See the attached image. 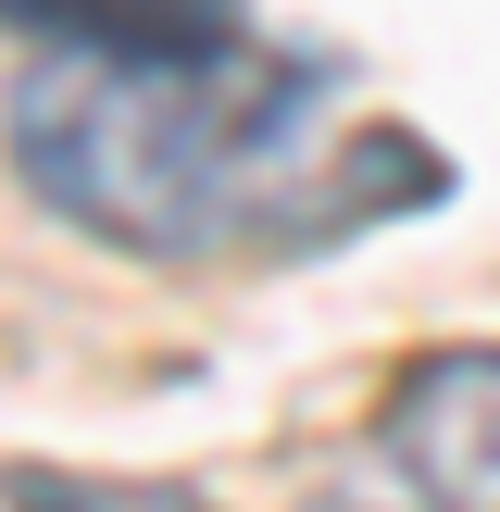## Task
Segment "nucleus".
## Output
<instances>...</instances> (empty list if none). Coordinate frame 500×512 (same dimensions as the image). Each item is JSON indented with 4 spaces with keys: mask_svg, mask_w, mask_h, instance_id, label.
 Masks as SVG:
<instances>
[{
    "mask_svg": "<svg viewBox=\"0 0 500 512\" xmlns=\"http://www.w3.org/2000/svg\"><path fill=\"white\" fill-rule=\"evenodd\" d=\"M325 63L225 50H50L13 88V175L100 250L200 263L288 213Z\"/></svg>",
    "mask_w": 500,
    "mask_h": 512,
    "instance_id": "1",
    "label": "nucleus"
},
{
    "mask_svg": "<svg viewBox=\"0 0 500 512\" xmlns=\"http://www.w3.org/2000/svg\"><path fill=\"white\" fill-rule=\"evenodd\" d=\"M388 463L425 512H500V350H425V363H400Z\"/></svg>",
    "mask_w": 500,
    "mask_h": 512,
    "instance_id": "2",
    "label": "nucleus"
},
{
    "mask_svg": "<svg viewBox=\"0 0 500 512\" xmlns=\"http://www.w3.org/2000/svg\"><path fill=\"white\" fill-rule=\"evenodd\" d=\"M0 25L50 50H225L250 38V0H0Z\"/></svg>",
    "mask_w": 500,
    "mask_h": 512,
    "instance_id": "3",
    "label": "nucleus"
},
{
    "mask_svg": "<svg viewBox=\"0 0 500 512\" xmlns=\"http://www.w3.org/2000/svg\"><path fill=\"white\" fill-rule=\"evenodd\" d=\"M0 500H13V512H200V488H163V475H88V463H0Z\"/></svg>",
    "mask_w": 500,
    "mask_h": 512,
    "instance_id": "4",
    "label": "nucleus"
},
{
    "mask_svg": "<svg viewBox=\"0 0 500 512\" xmlns=\"http://www.w3.org/2000/svg\"><path fill=\"white\" fill-rule=\"evenodd\" d=\"M313 512H375V500H313ZM413 512H425V500H413Z\"/></svg>",
    "mask_w": 500,
    "mask_h": 512,
    "instance_id": "5",
    "label": "nucleus"
}]
</instances>
